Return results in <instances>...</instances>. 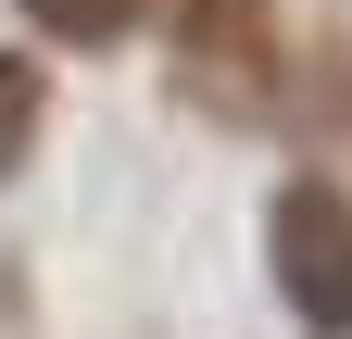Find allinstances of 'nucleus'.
<instances>
[{"mask_svg":"<svg viewBox=\"0 0 352 339\" xmlns=\"http://www.w3.org/2000/svg\"><path fill=\"white\" fill-rule=\"evenodd\" d=\"M264 264H277V302L302 314V339H352V201L327 176H289L264 201Z\"/></svg>","mask_w":352,"mask_h":339,"instance_id":"1","label":"nucleus"},{"mask_svg":"<svg viewBox=\"0 0 352 339\" xmlns=\"http://www.w3.org/2000/svg\"><path fill=\"white\" fill-rule=\"evenodd\" d=\"M38 113H51V89H38V63L25 51H0V176L38 151Z\"/></svg>","mask_w":352,"mask_h":339,"instance_id":"3","label":"nucleus"},{"mask_svg":"<svg viewBox=\"0 0 352 339\" xmlns=\"http://www.w3.org/2000/svg\"><path fill=\"white\" fill-rule=\"evenodd\" d=\"M176 75H189V101L201 113H277L289 89V51H277V0H176Z\"/></svg>","mask_w":352,"mask_h":339,"instance_id":"2","label":"nucleus"},{"mask_svg":"<svg viewBox=\"0 0 352 339\" xmlns=\"http://www.w3.org/2000/svg\"><path fill=\"white\" fill-rule=\"evenodd\" d=\"M25 13L51 25V38H76V51H101V38H126V25H139V0H25Z\"/></svg>","mask_w":352,"mask_h":339,"instance_id":"4","label":"nucleus"}]
</instances>
